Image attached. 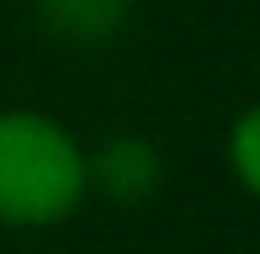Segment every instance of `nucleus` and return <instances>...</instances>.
<instances>
[{"mask_svg":"<svg viewBox=\"0 0 260 254\" xmlns=\"http://www.w3.org/2000/svg\"><path fill=\"white\" fill-rule=\"evenodd\" d=\"M85 164L90 159L58 122L38 111H6L0 117V223L43 228L69 217L90 186Z\"/></svg>","mask_w":260,"mask_h":254,"instance_id":"obj_1","label":"nucleus"},{"mask_svg":"<svg viewBox=\"0 0 260 254\" xmlns=\"http://www.w3.org/2000/svg\"><path fill=\"white\" fill-rule=\"evenodd\" d=\"M85 180H96L117 201H144L159 186V154L138 138H112L96 154V164H85Z\"/></svg>","mask_w":260,"mask_h":254,"instance_id":"obj_2","label":"nucleus"},{"mask_svg":"<svg viewBox=\"0 0 260 254\" xmlns=\"http://www.w3.org/2000/svg\"><path fill=\"white\" fill-rule=\"evenodd\" d=\"M38 16L53 37L96 48V43L117 37V27L127 21V0H38Z\"/></svg>","mask_w":260,"mask_h":254,"instance_id":"obj_3","label":"nucleus"},{"mask_svg":"<svg viewBox=\"0 0 260 254\" xmlns=\"http://www.w3.org/2000/svg\"><path fill=\"white\" fill-rule=\"evenodd\" d=\"M229 159H234V170H239V180L260 196V106H250L239 122H234Z\"/></svg>","mask_w":260,"mask_h":254,"instance_id":"obj_4","label":"nucleus"}]
</instances>
